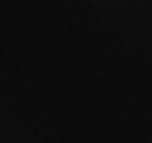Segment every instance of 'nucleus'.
I'll return each instance as SVG.
<instances>
[]
</instances>
